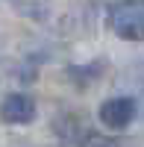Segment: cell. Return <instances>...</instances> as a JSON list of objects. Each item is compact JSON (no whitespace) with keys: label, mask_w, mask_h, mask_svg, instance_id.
Returning a JSON list of instances; mask_svg holds the SVG:
<instances>
[{"label":"cell","mask_w":144,"mask_h":147,"mask_svg":"<svg viewBox=\"0 0 144 147\" xmlns=\"http://www.w3.org/2000/svg\"><path fill=\"white\" fill-rule=\"evenodd\" d=\"M88 147H118V144H115V141H106V138H91Z\"/></svg>","instance_id":"obj_4"},{"label":"cell","mask_w":144,"mask_h":147,"mask_svg":"<svg viewBox=\"0 0 144 147\" xmlns=\"http://www.w3.org/2000/svg\"><path fill=\"white\" fill-rule=\"evenodd\" d=\"M97 118H100V124L106 129H118L121 132V129H127L135 121V100L133 97H112V100H106L100 106Z\"/></svg>","instance_id":"obj_3"},{"label":"cell","mask_w":144,"mask_h":147,"mask_svg":"<svg viewBox=\"0 0 144 147\" xmlns=\"http://www.w3.org/2000/svg\"><path fill=\"white\" fill-rule=\"evenodd\" d=\"M35 115H38V106L30 94H6L3 103H0V121L3 124H12V127H21V124H32Z\"/></svg>","instance_id":"obj_2"},{"label":"cell","mask_w":144,"mask_h":147,"mask_svg":"<svg viewBox=\"0 0 144 147\" xmlns=\"http://www.w3.org/2000/svg\"><path fill=\"white\" fill-rule=\"evenodd\" d=\"M109 27L127 41H144V0H115L109 3Z\"/></svg>","instance_id":"obj_1"}]
</instances>
